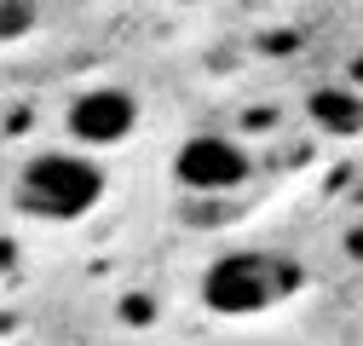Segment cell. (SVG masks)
Here are the masks:
<instances>
[{
	"label": "cell",
	"instance_id": "6da1fadb",
	"mask_svg": "<svg viewBox=\"0 0 363 346\" xmlns=\"http://www.w3.org/2000/svg\"><path fill=\"white\" fill-rule=\"evenodd\" d=\"M306 272L277 248H231L202 272V306L213 318H259L300 294Z\"/></svg>",
	"mask_w": 363,
	"mask_h": 346
},
{
	"label": "cell",
	"instance_id": "7a4b0ae2",
	"mask_svg": "<svg viewBox=\"0 0 363 346\" xmlns=\"http://www.w3.org/2000/svg\"><path fill=\"white\" fill-rule=\"evenodd\" d=\"M104 202V167L86 150H40L18 167V208L47 225L86 220Z\"/></svg>",
	"mask_w": 363,
	"mask_h": 346
},
{
	"label": "cell",
	"instance_id": "3957f363",
	"mask_svg": "<svg viewBox=\"0 0 363 346\" xmlns=\"http://www.w3.org/2000/svg\"><path fill=\"white\" fill-rule=\"evenodd\" d=\"M173 179L196 196H231L254 179V156L225 133H191L173 150Z\"/></svg>",
	"mask_w": 363,
	"mask_h": 346
},
{
	"label": "cell",
	"instance_id": "277c9868",
	"mask_svg": "<svg viewBox=\"0 0 363 346\" xmlns=\"http://www.w3.org/2000/svg\"><path fill=\"white\" fill-rule=\"evenodd\" d=\"M64 127L81 150H110V145H127L139 133V99L127 86H86V93L69 99L64 110Z\"/></svg>",
	"mask_w": 363,
	"mask_h": 346
},
{
	"label": "cell",
	"instance_id": "5b68a950",
	"mask_svg": "<svg viewBox=\"0 0 363 346\" xmlns=\"http://www.w3.org/2000/svg\"><path fill=\"white\" fill-rule=\"evenodd\" d=\"M306 116L317 133L329 139H357L363 133V93L346 81V86H311L306 93Z\"/></svg>",
	"mask_w": 363,
	"mask_h": 346
},
{
	"label": "cell",
	"instance_id": "8992f818",
	"mask_svg": "<svg viewBox=\"0 0 363 346\" xmlns=\"http://www.w3.org/2000/svg\"><path fill=\"white\" fill-rule=\"evenodd\" d=\"M12 266H18V242H12V237H0V277H6Z\"/></svg>",
	"mask_w": 363,
	"mask_h": 346
},
{
	"label": "cell",
	"instance_id": "52a82bcc",
	"mask_svg": "<svg viewBox=\"0 0 363 346\" xmlns=\"http://www.w3.org/2000/svg\"><path fill=\"white\" fill-rule=\"evenodd\" d=\"M352 86H357V93H363V58L352 64Z\"/></svg>",
	"mask_w": 363,
	"mask_h": 346
}]
</instances>
